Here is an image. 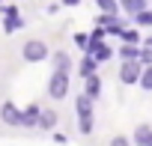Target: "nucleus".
Returning <instances> with one entry per match:
<instances>
[{"label":"nucleus","mask_w":152,"mask_h":146,"mask_svg":"<svg viewBox=\"0 0 152 146\" xmlns=\"http://www.w3.org/2000/svg\"><path fill=\"white\" fill-rule=\"evenodd\" d=\"M21 57H24L27 63H45V60H51V48H48V42H42V39H30V42H24Z\"/></svg>","instance_id":"1"},{"label":"nucleus","mask_w":152,"mask_h":146,"mask_svg":"<svg viewBox=\"0 0 152 146\" xmlns=\"http://www.w3.org/2000/svg\"><path fill=\"white\" fill-rule=\"evenodd\" d=\"M48 96L54 101H60V99L69 96V72H57L54 69V75L48 78Z\"/></svg>","instance_id":"2"},{"label":"nucleus","mask_w":152,"mask_h":146,"mask_svg":"<svg viewBox=\"0 0 152 146\" xmlns=\"http://www.w3.org/2000/svg\"><path fill=\"white\" fill-rule=\"evenodd\" d=\"M143 63L140 60H122V66H119V84H140V75H143Z\"/></svg>","instance_id":"3"},{"label":"nucleus","mask_w":152,"mask_h":146,"mask_svg":"<svg viewBox=\"0 0 152 146\" xmlns=\"http://www.w3.org/2000/svg\"><path fill=\"white\" fill-rule=\"evenodd\" d=\"M0 119H3L6 125H12V128H21L24 110H21L18 104H12V101H3V104H0Z\"/></svg>","instance_id":"4"},{"label":"nucleus","mask_w":152,"mask_h":146,"mask_svg":"<svg viewBox=\"0 0 152 146\" xmlns=\"http://www.w3.org/2000/svg\"><path fill=\"white\" fill-rule=\"evenodd\" d=\"M84 54L96 57V60H99V66H102V63H107V60L113 57V48H110L104 39H93V36H90V48H87Z\"/></svg>","instance_id":"5"},{"label":"nucleus","mask_w":152,"mask_h":146,"mask_svg":"<svg viewBox=\"0 0 152 146\" xmlns=\"http://www.w3.org/2000/svg\"><path fill=\"white\" fill-rule=\"evenodd\" d=\"M99 27H102L104 33H110V36H122L125 21H119V15H107V12H102V15H99Z\"/></svg>","instance_id":"6"},{"label":"nucleus","mask_w":152,"mask_h":146,"mask_svg":"<svg viewBox=\"0 0 152 146\" xmlns=\"http://www.w3.org/2000/svg\"><path fill=\"white\" fill-rule=\"evenodd\" d=\"M39 119H42V107H39V104H27V107H24V122H21V128H39Z\"/></svg>","instance_id":"7"},{"label":"nucleus","mask_w":152,"mask_h":146,"mask_svg":"<svg viewBox=\"0 0 152 146\" xmlns=\"http://www.w3.org/2000/svg\"><path fill=\"white\" fill-rule=\"evenodd\" d=\"M119 9L125 12V15H137V12H143V9H149V0H119Z\"/></svg>","instance_id":"8"},{"label":"nucleus","mask_w":152,"mask_h":146,"mask_svg":"<svg viewBox=\"0 0 152 146\" xmlns=\"http://www.w3.org/2000/svg\"><path fill=\"white\" fill-rule=\"evenodd\" d=\"M96 69H99V60H96V57H90V54H84V57H81V63H78L81 78H93V75H96Z\"/></svg>","instance_id":"9"},{"label":"nucleus","mask_w":152,"mask_h":146,"mask_svg":"<svg viewBox=\"0 0 152 146\" xmlns=\"http://www.w3.org/2000/svg\"><path fill=\"white\" fill-rule=\"evenodd\" d=\"M75 113L78 116H93V99L87 93H81L78 99H75Z\"/></svg>","instance_id":"10"},{"label":"nucleus","mask_w":152,"mask_h":146,"mask_svg":"<svg viewBox=\"0 0 152 146\" xmlns=\"http://www.w3.org/2000/svg\"><path fill=\"white\" fill-rule=\"evenodd\" d=\"M131 140H134V146H152V128L149 125H137Z\"/></svg>","instance_id":"11"},{"label":"nucleus","mask_w":152,"mask_h":146,"mask_svg":"<svg viewBox=\"0 0 152 146\" xmlns=\"http://www.w3.org/2000/svg\"><path fill=\"white\" fill-rule=\"evenodd\" d=\"M18 30H24V18H21V15H6V18H3V33L12 36V33H18Z\"/></svg>","instance_id":"12"},{"label":"nucleus","mask_w":152,"mask_h":146,"mask_svg":"<svg viewBox=\"0 0 152 146\" xmlns=\"http://www.w3.org/2000/svg\"><path fill=\"white\" fill-rule=\"evenodd\" d=\"M51 60H54V69H57V72H72V57H69L66 51H54Z\"/></svg>","instance_id":"13"},{"label":"nucleus","mask_w":152,"mask_h":146,"mask_svg":"<svg viewBox=\"0 0 152 146\" xmlns=\"http://www.w3.org/2000/svg\"><path fill=\"white\" fill-rule=\"evenodd\" d=\"M84 93H87L93 101L102 96V81H99V75H93V78H84Z\"/></svg>","instance_id":"14"},{"label":"nucleus","mask_w":152,"mask_h":146,"mask_svg":"<svg viewBox=\"0 0 152 146\" xmlns=\"http://www.w3.org/2000/svg\"><path fill=\"white\" fill-rule=\"evenodd\" d=\"M57 119H60V116H57L54 110H42V119H39V128H42V131H54V128H57Z\"/></svg>","instance_id":"15"},{"label":"nucleus","mask_w":152,"mask_h":146,"mask_svg":"<svg viewBox=\"0 0 152 146\" xmlns=\"http://www.w3.org/2000/svg\"><path fill=\"white\" fill-rule=\"evenodd\" d=\"M96 6L102 9V12H107V15H119L122 9H119V0H96Z\"/></svg>","instance_id":"16"},{"label":"nucleus","mask_w":152,"mask_h":146,"mask_svg":"<svg viewBox=\"0 0 152 146\" xmlns=\"http://www.w3.org/2000/svg\"><path fill=\"white\" fill-rule=\"evenodd\" d=\"M119 39H122V42H125V45H143V39H140V33H137V30H134V27H125V30H122V36H119Z\"/></svg>","instance_id":"17"},{"label":"nucleus","mask_w":152,"mask_h":146,"mask_svg":"<svg viewBox=\"0 0 152 146\" xmlns=\"http://www.w3.org/2000/svg\"><path fill=\"white\" fill-rule=\"evenodd\" d=\"M140 51H143L140 45H122L119 48V57L122 60H140Z\"/></svg>","instance_id":"18"},{"label":"nucleus","mask_w":152,"mask_h":146,"mask_svg":"<svg viewBox=\"0 0 152 146\" xmlns=\"http://www.w3.org/2000/svg\"><path fill=\"white\" fill-rule=\"evenodd\" d=\"M96 128V116H78V131L81 134H93Z\"/></svg>","instance_id":"19"},{"label":"nucleus","mask_w":152,"mask_h":146,"mask_svg":"<svg viewBox=\"0 0 152 146\" xmlns=\"http://www.w3.org/2000/svg\"><path fill=\"white\" fill-rule=\"evenodd\" d=\"M131 21H134L137 27H152V9H143V12H137Z\"/></svg>","instance_id":"20"},{"label":"nucleus","mask_w":152,"mask_h":146,"mask_svg":"<svg viewBox=\"0 0 152 146\" xmlns=\"http://www.w3.org/2000/svg\"><path fill=\"white\" fill-rule=\"evenodd\" d=\"M140 87H143L146 93H152V66L143 69V75H140Z\"/></svg>","instance_id":"21"},{"label":"nucleus","mask_w":152,"mask_h":146,"mask_svg":"<svg viewBox=\"0 0 152 146\" xmlns=\"http://www.w3.org/2000/svg\"><path fill=\"white\" fill-rule=\"evenodd\" d=\"M75 45H78L81 51H87L90 48V33H75Z\"/></svg>","instance_id":"22"},{"label":"nucleus","mask_w":152,"mask_h":146,"mask_svg":"<svg viewBox=\"0 0 152 146\" xmlns=\"http://www.w3.org/2000/svg\"><path fill=\"white\" fill-rule=\"evenodd\" d=\"M134 140H128V137H122V134H116L113 140H110V146H131Z\"/></svg>","instance_id":"23"},{"label":"nucleus","mask_w":152,"mask_h":146,"mask_svg":"<svg viewBox=\"0 0 152 146\" xmlns=\"http://www.w3.org/2000/svg\"><path fill=\"white\" fill-rule=\"evenodd\" d=\"M6 15H18V6H3V18Z\"/></svg>","instance_id":"24"},{"label":"nucleus","mask_w":152,"mask_h":146,"mask_svg":"<svg viewBox=\"0 0 152 146\" xmlns=\"http://www.w3.org/2000/svg\"><path fill=\"white\" fill-rule=\"evenodd\" d=\"M81 0H63V6H78Z\"/></svg>","instance_id":"25"},{"label":"nucleus","mask_w":152,"mask_h":146,"mask_svg":"<svg viewBox=\"0 0 152 146\" xmlns=\"http://www.w3.org/2000/svg\"><path fill=\"white\" fill-rule=\"evenodd\" d=\"M143 48H152V36H146V39H143Z\"/></svg>","instance_id":"26"},{"label":"nucleus","mask_w":152,"mask_h":146,"mask_svg":"<svg viewBox=\"0 0 152 146\" xmlns=\"http://www.w3.org/2000/svg\"><path fill=\"white\" fill-rule=\"evenodd\" d=\"M0 3H3V0H0Z\"/></svg>","instance_id":"27"}]
</instances>
